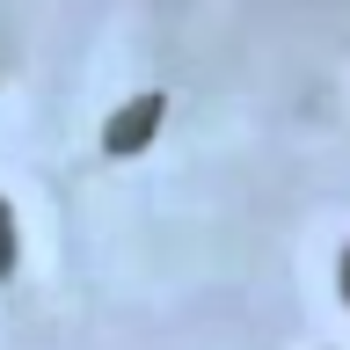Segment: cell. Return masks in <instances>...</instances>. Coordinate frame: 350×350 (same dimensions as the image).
<instances>
[{
	"mask_svg": "<svg viewBox=\"0 0 350 350\" xmlns=\"http://www.w3.org/2000/svg\"><path fill=\"white\" fill-rule=\"evenodd\" d=\"M15 270V212H8V197H0V278Z\"/></svg>",
	"mask_w": 350,
	"mask_h": 350,
	"instance_id": "7a4b0ae2",
	"label": "cell"
},
{
	"mask_svg": "<svg viewBox=\"0 0 350 350\" xmlns=\"http://www.w3.org/2000/svg\"><path fill=\"white\" fill-rule=\"evenodd\" d=\"M153 131H161V95H139V103H124L117 117H109L103 146H109V153H139Z\"/></svg>",
	"mask_w": 350,
	"mask_h": 350,
	"instance_id": "6da1fadb",
	"label": "cell"
},
{
	"mask_svg": "<svg viewBox=\"0 0 350 350\" xmlns=\"http://www.w3.org/2000/svg\"><path fill=\"white\" fill-rule=\"evenodd\" d=\"M343 306H350V248H343Z\"/></svg>",
	"mask_w": 350,
	"mask_h": 350,
	"instance_id": "3957f363",
	"label": "cell"
}]
</instances>
